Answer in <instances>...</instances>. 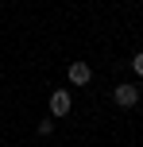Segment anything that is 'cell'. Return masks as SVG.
<instances>
[{
    "instance_id": "cell-3",
    "label": "cell",
    "mask_w": 143,
    "mask_h": 147,
    "mask_svg": "<svg viewBox=\"0 0 143 147\" xmlns=\"http://www.w3.org/2000/svg\"><path fill=\"white\" fill-rule=\"evenodd\" d=\"M89 78H93L89 62H70V81L74 85H89Z\"/></svg>"
},
{
    "instance_id": "cell-5",
    "label": "cell",
    "mask_w": 143,
    "mask_h": 147,
    "mask_svg": "<svg viewBox=\"0 0 143 147\" xmlns=\"http://www.w3.org/2000/svg\"><path fill=\"white\" fill-rule=\"evenodd\" d=\"M50 132H54V120H50V116L39 120V136H50Z\"/></svg>"
},
{
    "instance_id": "cell-1",
    "label": "cell",
    "mask_w": 143,
    "mask_h": 147,
    "mask_svg": "<svg viewBox=\"0 0 143 147\" xmlns=\"http://www.w3.org/2000/svg\"><path fill=\"white\" fill-rule=\"evenodd\" d=\"M112 101L120 105V109H136V105H139V85H132V81H120V85L112 89Z\"/></svg>"
},
{
    "instance_id": "cell-2",
    "label": "cell",
    "mask_w": 143,
    "mask_h": 147,
    "mask_svg": "<svg viewBox=\"0 0 143 147\" xmlns=\"http://www.w3.org/2000/svg\"><path fill=\"white\" fill-rule=\"evenodd\" d=\"M46 105H50V116H70V105H74L70 101V89H54Z\"/></svg>"
},
{
    "instance_id": "cell-4",
    "label": "cell",
    "mask_w": 143,
    "mask_h": 147,
    "mask_svg": "<svg viewBox=\"0 0 143 147\" xmlns=\"http://www.w3.org/2000/svg\"><path fill=\"white\" fill-rule=\"evenodd\" d=\"M132 70H136V78H143V51L132 54Z\"/></svg>"
}]
</instances>
